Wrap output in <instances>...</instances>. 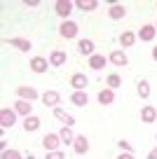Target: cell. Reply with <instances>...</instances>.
<instances>
[{"mask_svg":"<svg viewBox=\"0 0 157 159\" xmlns=\"http://www.w3.org/2000/svg\"><path fill=\"white\" fill-rule=\"evenodd\" d=\"M14 122H17V110H10V108L0 110V124H2V129L14 126Z\"/></svg>","mask_w":157,"mask_h":159,"instance_id":"cell-1","label":"cell"},{"mask_svg":"<svg viewBox=\"0 0 157 159\" xmlns=\"http://www.w3.org/2000/svg\"><path fill=\"white\" fill-rule=\"evenodd\" d=\"M59 143H61L59 134H47L42 138V148L47 150V152H56V150H59Z\"/></svg>","mask_w":157,"mask_h":159,"instance_id":"cell-2","label":"cell"},{"mask_svg":"<svg viewBox=\"0 0 157 159\" xmlns=\"http://www.w3.org/2000/svg\"><path fill=\"white\" fill-rule=\"evenodd\" d=\"M59 35L66 38V40L75 38V35H78V24H75V21H64V24L59 26Z\"/></svg>","mask_w":157,"mask_h":159,"instance_id":"cell-3","label":"cell"},{"mask_svg":"<svg viewBox=\"0 0 157 159\" xmlns=\"http://www.w3.org/2000/svg\"><path fill=\"white\" fill-rule=\"evenodd\" d=\"M155 35H157V28H155L152 24L141 26V30H138V40H141V42H152V40H155Z\"/></svg>","mask_w":157,"mask_h":159,"instance_id":"cell-4","label":"cell"},{"mask_svg":"<svg viewBox=\"0 0 157 159\" xmlns=\"http://www.w3.org/2000/svg\"><path fill=\"white\" fill-rule=\"evenodd\" d=\"M54 12L61 16V19H68V14L73 12V2H70V0H56Z\"/></svg>","mask_w":157,"mask_h":159,"instance_id":"cell-5","label":"cell"},{"mask_svg":"<svg viewBox=\"0 0 157 159\" xmlns=\"http://www.w3.org/2000/svg\"><path fill=\"white\" fill-rule=\"evenodd\" d=\"M59 101H61V96H59V91H54V89H49V91H45V94H42L45 108H56Z\"/></svg>","mask_w":157,"mask_h":159,"instance_id":"cell-6","label":"cell"},{"mask_svg":"<svg viewBox=\"0 0 157 159\" xmlns=\"http://www.w3.org/2000/svg\"><path fill=\"white\" fill-rule=\"evenodd\" d=\"M70 84H73V89H75V91H84V87L89 84V80H87V75L75 73L73 77H70Z\"/></svg>","mask_w":157,"mask_h":159,"instance_id":"cell-7","label":"cell"},{"mask_svg":"<svg viewBox=\"0 0 157 159\" xmlns=\"http://www.w3.org/2000/svg\"><path fill=\"white\" fill-rule=\"evenodd\" d=\"M14 110L19 115H24V117H31V112H33V103H31V101H24V98H19L14 103Z\"/></svg>","mask_w":157,"mask_h":159,"instance_id":"cell-8","label":"cell"},{"mask_svg":"<svg viewBox=\"0 0 157 159\" xmlns=\"http://www.w3.org/2000/svg\"><path fill=\"white\" fill-rule=\"evenodd\" d=\"M47 66H49V61L42 59V56H33V59H31V70H33V73H45Z\"/></svg>","mask_w":157,"mask_h":159,"instance_id":"cell-9","label":"cell"},{"mask_svg":"<svg viewBox=\"0 0 157 159\" xmlns=\"http://www.w3.org/2000/svg\"><path fill=\"white\" fill-rule=\"evenodd\" d=\"M108 61H110V63H113V66H127V63H129V59H127V54H124V52H122V49H115V52H113V54H110V56H108Z\"/></svg>","mask_w":157,"mask_h":159,"instance_id":"cell-10","label":"cell"},{"mask_svg":"<svg viewBox=\"0 0 157 159\" xmlns=\"http://www.w3.org/2000/svg\"><path fill=\"white\" fill-rule=\"evenodd\" d=\"M66 61H68V56H66V52H61V49H54L49 54V66H64Z\"/></svg>","mask_w":157,"mask_h":159,"instance_id":"cell-11","label":"cell"},{"mask_svg":"<svg viewBox=\"0 0 157 159\" xmlns=\"http://www.w3.org/2000/svg\"><path fill=\"white\" fill-rule=\"evenodd\" d=\"M70 103L78 105V108H84V105L89 103V96L84 94V91H73V94H70Z\"/></svg>","mask_w":157,"mask_h":159,"instance_id":"cell-12","label":"cell"},{"mask_svg":"<svg viewBox=\"0 0 157 159\" xmlns=\"http://www.w3.org/2000/svg\"><path fill=\"white\" fill-rule=\"evenodd\" d=\"M7 45L17 47V49H21V52H28V49H33L31 40H24V38H12V40H7Z\"/></svg>","mask_w":157,"mask_h":159,"instance_id":"cell-13","label":"cell"},{"mask_svg":"<svg viewBox=\"0 0 157 159\" xmlns=\"http://www.w3.org/2000/svg\"><path fill=\"white\" fill-rule=\"evenodd\" d=\"M106 63H108V59H106L103 54H94V56H89V68H92V70H101Z\"/></svg>","mask_w":157,"mask_h":159,"instance_id":"cell-14","label":"cell"},{"mask_svg":"<svg viewBox=\"0 0 157 159\" xmlns=\"http://www.w3.org/2000/svg\"><path fill=\"white\" fill-rule=\"evenodd\" d=\"M141 119H143V124H150V122H155V119H157V110L152 108V105H145V108L141 110Z\"/></svg>","mask_w":157,"mask_h":159,"instance_id":"cell-15","label":"cell"},{"mask_svg":"<svg viewBox=\"0 0 157 159\" xmlns=\"http://www.w3.org/2000/svg\"><path fill=\"white\" fill-rule=\"evenodd\" d=\"M17 94H19V98H24V101H35L38 98V91H35L33 87H19Z\"/></svg>","mask_w":157,"mask_h":159,"instance_id":"cell-16","label":"cell"},{"mask_svg":"<svg viewBox=\"0 0 157 159\" xmlns=\"http://www.w3.org/2000/svg\"><path fill=\"white\" fill-rule=\"evenodd\" d=\"M73 148H75V152H78V154H84V152L89 150V140L84 138V136H75Z\"/></svg>","mask_w":157,"mask_h":159,"instance_id":"cell-17","label":"cell"},{"mask_svg":"<svg viewBox=\"0 0 157 159\" xmlns=\"http://www.w3.org/2000/svg\"><path fill=\"white\" fill-rule=\"evenodd\" d=\"M54 117L59 119V122H64L66 126H73V124H75V119L70 117V115L66 112V110H61V108H54Z\"/></svg>","mask_w":157,"mask_h":159,"instance_id":"cell-18","label":"cell"},{"mask_svg":"<svg viewBox=\"0 0 157 159\" xmlns=\"http://www.w3.org/2000/svg\"><path fill=\"white\" fill-rule=\"evenodd\" d=\"M78 49H80V54H84V56H94V42L92 40H80Z\"/></svg>","mask_w":157,"mask_h":159,"instance_id":"cell-19","label":"cell"},{"mask_svg":"<svg viewBox=\"0 0 157 159\" xmlns=\"http://www.w3.org/2000/svg\"><path fill=\"white\" fill-rule=\"evenodd\" d=\"M113 101H115L113 89H101V91H98V103H101V105H110Z\"/></svg>","mask_w":157,"mask_h":159,"instance_id":"cell-20","label":"cell"},{"mask_svg":"<svg viewBox=\"0 0 157 159\" xmlns=\"http://www.w3.org/2000/svg\"><path fill=\"white\" fill-rule=\"evenodd\" d=\"M24 129H26V131H38V129H40V117H35V115L26 117V119H24Z\"/></svg>","mask_w":157,"mask_h":159,"instance_id":"cell-21","label":"cell"},{"mask_svg":"<svg viewBox=\"0 0 157 159\" xmlns=\"http://www.w3.org/2000/svg\"><path fill=\"white\" fill-rule=\"evenodd\" d=\"M124 14H127V7L124 5H113L108 10V16L110 19H124Z\"/></svg>","mask_w":157,"mask_h":159,"instance_id":"cell-22","label":"cell"},{"mask_svg":"<svg viewBox=\"0 0 157 159\" xmlns=\"http://www.w3.org/2000/svg\"><path fill=\"white\" fill-rule=\"evenodd\" d=\"M136 38H138V35H134L131 30H124V33L120 35V45H122V47H131L134 42H136Z\"/></svg>","mask_w":157,"mask_h":159,"instance_id":"cell-23","label":"cell"},{"mask_svg":"<svg viewBox=\"0 0 157 159\" xmlns=\"http://www.w3.org/2000/svg\"><path fill=\"white\" fill-rule=\"evenodd\" d=\"M59 136H61V143H66V145H70L75 140V134L70 131V126H64V129L59 131Z\"/></svg>","mask_w":157,"mask_h":159,"instance_id":"cell-24","label":"cell"},{"mask_svg":"<svg viewBox=\"0 0 157 159\" xmlns=\"http://www.w3.org/2000/svg\"><path fill=\"white\" fill-rule=\"evenodd\" d=\"M75 7H80V10H84V12H92V10L98 7V2H96V0H78Z\"/></svg>","mask_w":157,"mask_h":159,"instance_id":"cell-25","label":"cell"},{"mask_svg":"<svg viewBox=\"0 0 157 159\" xmlns=\"http://www.w3.org/2000/svg\"><path fill=\"white\" fill-rule=\"evenodd\" d=\"M138 96H141V98H148V96H150V84H148L145 80L138 82Z\"/></svg>","mask_w":157,"mask_h":159,"instance_id":"cell-26","label":"cell"},{"mask_svg":"<svg viewBox=\"0 0 157 159\" xmlns=\"http://www.w3.org/2000/svg\"><path fill=\"white\" fill-rule=\"evenodd\" d=\"M106 84H108V89H117V87L122 84V80H120V75H108Z\"/></svg>","mask_w":157,"mask_h":159,"instance_id":"cell-27","label":"cell"},{"mask_svg":"<svg viewBox=\"0 0 157 159\" xmlns=\"http://www.w3.org/2000/svg\"><path fill=\"white\" fill-rule=\"evenodd\" d=\"M2 159H21V154L17 150H2Z\"/></svg>","mask_w":157,"mask_h":159,"instance_id":"cell-28","label":"cell"},{"mask_svg":"<svg viewBox=\"0 0 157 159\" xmlns=\"http://www.w3.org/2000/svg\"><path fill=\"white\" fill-rule=\"evenodd\" d=\"M47 159H66V154L56 150V152H47Z\"/></svg>","mask_w":157,"mask_h":159,"instance_id":"cell-29","label":"cell"},{"mask_svg":"<svg viewBox=\"0 0 157 159\" xmlns=\"http://www.w3.org/2000/svg\"><path fill=\"white\" fill-rule=\"evenodd\" d=\"M120 148H122V150H127V152H131V145H129L127 140H120Z\"/></svg>","mask_w":157,"mask_h":159,"instance_id":"cell-30","label":"cell"},{"mask_svg":"<svg viewBox=\"0 0 157 159\" xmlns=\"http://www.w3.org/2000/svg\"><path fill=\"white\" fill-rule=\"evenodd\" d=\"M38 5H40L38 0H26V7H38Z\"/></svg>","mask_w":157,"mask_h":159,"instance_id":"cell-31","label":"cell"},{"mask_svg":"<svg viewBox=\"0 0 157 159\" xmlns=\"http://www.w3.org/2000/svg\"><path fill=\"white\" fill-rule=\"evenodd\" d=\"M148 159H157V148H155V150H150V152H148Z\"/></svg>","mask_w":157,"mask_h":159,"instance_id":"cell-32","label":"cell"},{"mask_svg":"<svg viewBox=\"0 0 157 159\" xmlns=\"http://www.w3.org/2000/svg\"><path fill=\"white\" fill-rule=\"evenodd\" d=\"M117 159H134V154H131V152H124V154H120Z\"/></svg>","mask_w":157,"mask_h":159,"instance_id":"cell-33","label":"cell"},{"mask_svg":"<svg viewBox=\"0 0 157 159\" xmlns=\"http://www.w3.org/2000/svg\"><path fill=\"white\" fill-rule=\"evenodd\" d=\"M152 59L157 61V47H152Z\"/></svg>","mask_w":157,"mask_h":159,"instance_id":"cell-34","label":"cell"},{"mask_svg":"<svg viewBox=\"0 0 157 159\" xmlns=\"http://www.w3.org/2000/svg\"><path fill=\"white\" fill-rule=\"evenodd\" d=\"M155 28H157V26H155Z\"/></svg>","mask_w":157,"mask_h":159,"instance_id":"cell-35","label":"cell"}]
</instances>
